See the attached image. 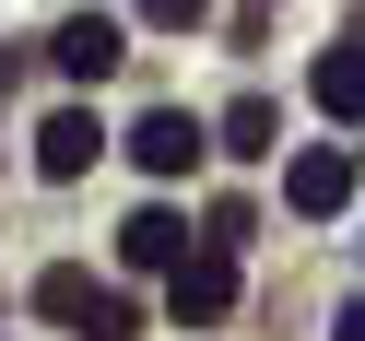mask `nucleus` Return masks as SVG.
<instances>
[{
    "label": "nucleus",
    "instance_id": "nucleus-1",
    "mask_svg": "<svg viewBox=\"0 0 365 341\" xmlns=\"http://www.w3.org/2000/svg\"><path fill=\"white\" fill-rule=\"evenodd\" d=\"M36 318L71 341H130V294L95 283V271H36Z\"/></svg>",
    "mask_w": 365,
    "mask_h": 341
},
{
    "label": "nucleus",
    "instance_id": "nucleus-8",
    "mask_svg": "<svg viewBox=\"0 0 365 341\" xmlns=\"http://www.w3.org/2000/svg\"><path fill=\"white\" fill-rule=\"evenodd\" d=\"M118 259L130 271H177V259H189V224H177V212H130L118 224Z\"/></svg>",
    "mask_w": 365,
    "mask_h": 341
},
{
    "label": "nucleus",
    "instance_id": "nucleus-9",
    "mask_svg": "<svg viewBox=\"0 0 365 341\" xmlns=\"http://www.w3.org/2000/svg\"><path fill=\"white\" fill-rule=\"evenodd\" d=\"M271 142H283V118H271L259 95H247V106H224V153H271Z\"/></svg>",
    "mask_w": 365,
    "mask_h": 341
},
{
    "label": "nucleus",
    "instance_id": "nucleus-7",
    "mask_svg": "<svg viewBox=\"0 0 365 341\" xmlns=\"http://www.w3.org/2000/svg\"><path fill=\"white\" fill-rule=\"evenodd\" d=\"M95 153H106V130L83 118V106H59V118L36 130V177H83V165H95Z\"/></svg>",
    "mask_w": 365,
    "mask_h": 341
},
{
    "label": "nucleus",
    "instance_id": "nucleus-11",
    "mask_svg": "<svg viewBox=\"0 0 365 341\" xmlns=\"http://www.w3.org/2000/svg\"><path fill=\"white\" fill-rule=\"evenodd\" d=\"M330 341H365V294H354V306H341V330H330Z\"/></svg>",
    "mask_w": 365,
    "mask_h": 341
},
{
    "label": "nucleus",
    "instance_id": "nucleus-2",
    "mask_svg": "<svg viewBox=\"0 0 365 341\" xmlns=\"http://www.w3.org/2000/svg\"><path fill=\"white\" fill-rule=\"evenodd\" d=\"M224 306H236V247H189V259L165 271V318L177 330H212Z\"/></svg>",
    "mask_w": 365,
    "mask_h": 341
},
{
    "label": "nucleus",
    "instance_id": "nucleus-6",
    "mask_svg": "<svg viewBox=\"0 0 365 341\" xmlns=\"http://www.w3.org/2000/svg\"><path fill=\"white\" fill-rule=\"evenodd\" d=\"M307 95H318V118H341V130L365 118V36H341V48H318Z\"/></svg>",
    "mask_w": 365,
    "mask_h": 341
},
{
    "label": "nucleus",
    "instance_id": "nucleus-3",
    "mask_svg": "<svg viewBox=\"0 0 365 341\" xmlns=\"http://www.w3.org/2000/svg\"><path fill=\"white\" fill-rule=\"evenodd\" d=\"M283 200H294L307 224H330L341 200H354V142H307V153L283 165Z\"/></svg>",
    "mask_w": 365,
    "mask_h": 341
},
{
    "label": "nucleus",
    "instance_id": "nucleus-5",
    "mask_svg": "<svg viewBox=\"0 0 365 341\" xmlns=\"http://www.w3.org/2000/svg\"><path fill=\"white\" fill-rule=\"evenodd\" d=\"M130 165H153V177H189V165H200V118H189V106H153V118L130 130Z\"/></svg>",
    "mask_w": 365,
    "mask_h": 341
},
{
    "label": "nucleus",
    "instance_id": "nucleus-4",
    "mask_svg": "<svg viewBox=\"0 0 365 341\" xmlns=\"http://www.w3.org/2000/svg\"><path fill=\"white\" fill-rule=\"evenodd\" d=\"M48 59H59L71 83H106V71L130 59V36H118V12H71V24L48 36Z\"/></svg>",
    "mask_w": 365,
    "mask_h": 341
},
{
    "label": "nucleus",
    "instance_id": "nucleus-10",
    "mask_svg": "<svg viewBox=\"0 0 365 341\" xmlns=\"http://www.w3.org/2000/svg\"><path fill=\"white\" fill-rule=\"evenodd\" d=\"M130 12H153V24H200L212 0H130Z\"/></svg>",
    "mask_w": 365,
    "mask_h": 341
}]
</instances>
